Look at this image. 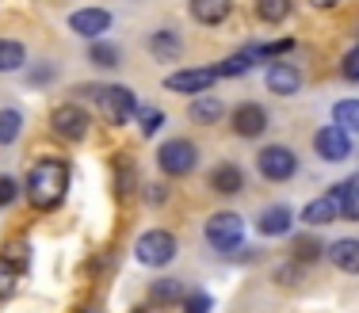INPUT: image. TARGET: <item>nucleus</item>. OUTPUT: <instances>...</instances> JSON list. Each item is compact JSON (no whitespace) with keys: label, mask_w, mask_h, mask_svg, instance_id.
Instances as JSON below:
<instances>
[{"label":"nucleus","mask_w":359,"mask_h":313,"mask_svg":"<svg viewBox=\"0 0 359 313\" xmlns=\"http://www.w3.org/2000/svg\"><path fill=\"white\" fill-rule=\"evenodd\" d=\"M27 202L39 210V214H50L65 202V191H69V165L62 157H39L27 172Z\"/></svg>","instance_id":"f257e3e1"},{"label":"nucleus","mask_w":359,"mask_h":313,"mask_svg":"<svg viewBox=\"0 0 359 313\" xmlns=\"http://www.w3.org/2000/svg\"><path fill=\"white\" fill-rule=\"evenodd\" d=\"M92 96H96V107L104 111L107 126H126L142 107L138 96H134V88H126V84H96Z\"/></svg>","instance_id":"f03ea898"},{"label":"nucleus","mask_w":359,"mask_h":313,"mask_svg":"<svg viewBox=\"0 0 359 313\" xmlns=\"http://www.w3.org/2000/svg\"><path fill=\"white\" fill-rule=\"evenodd\" d=\"M203 237H207L210 249L233 252V249H241V241H245V218L233 214V210H218V214L207 218V225H203Z\"/></svg>","instance_id":"7ed1b4c3"},{"label":"nucleus","mask_w":359,"mask_h":313,"mask_svg":"<svg viewBox=\"0 0 359 313\" xmlns=\"http://www.w3.org/2000/svg\"><path fill=\"white\" fill-rule=\"evenodd\" d=\"M195 165H199V149H195V141H187V138H168L165 146L157 149V168L165 176H172V180L191 176Z\"/></svg>","instance_id":"20e7f679"},{"label":"nucleus","mask_w":359,"mask_h":313,"mask_svg":"<svg viewBox=\"0 0 359 313\" xmlns=\"http://www.w3.org/2000/svg\"><path fill=\"white\" fill-rule=\"evenodd\" d=\"M176 233H168V230H145L138 237V244H134V256H138V264L145 267H165V264H172L176 260Z\"/></svg>","instance_id":"39448f33"},{"label":"nucleus","mask_w":359,"mask_h":313,"mask_svg":"<svg viewBox=\"0 0 359 313\" xmlns=\"http://www.w3.org/2000/svg\"><path fill=\"white\" fill-rule=\"evenodd\" d=\"M256 172H260L264 180H271V183L294 180V172H298L294 149L290 146H264L260 153H256Z\"/></svg>","instance_id":"423d86ee"},{"label":"nucleus","mask_w":359,"mask_h":313,"mask_svg":"<svg viewBox=\"0 0 359 313\" xmlns=\"http://www.w3.org/2000/svg\"><path fill=\"white\" fill-rule=\"evenodd\" d=\"M50 130L57 134L62 141H84L88 138V130H92V118L88 111H84L81 104H62V107H54V115H50Z\"/></svg>","instance_id":"0eeeda50"},{"label":"nucleus","mask_w":359,"mask_h":313,"mask_svg":"<svg viewBox=\"0 0 359 313\" xmlns=\"http://www.w3.org/2000/svg\"><path fill=\"white\" fill-rule=\"evenodd\" d=\"M313 153H318L321 160H329V165H340V160L352 157V134H348L344 126H337V123L321 126V130L313 134Z\"/></svg>","instance_id":"6e6552de"},{"label":"nucleus","mask_w":359,"mask_h":313,"mask_svg":"<svg viewBox=\"0 0 359 313\" xmlns=\"http://www.w3.org/2000/svg\"><path fill=\"white\" fill-rule=\"evenodd\" d=\"M111 23H115V15H111L107 8H96V4L69 12V31H73V35H81V39H88V42L104 39L111 31Z\"/></svg>","instance_id":"1a4fd4ad"},{"label":"nucleus","mask_w":359,"mask_h":313,"mask_svg":"<svg viewBox=\"0 0 359 313\" xmlns=\"http://www.w3.org/2000/svg\"><path fill=\"white\" fill-rule=\"evenodd\" d=\"M229 123H233V134H237V138H249V141H252V138H260V134L271 126V118H268V107H264V104L245 99V104L233 107Z\"/></svg>","instance_id":"9d476101"},{"label":"nucleus","mask_w":359,"mask_h":313,"mask_svg":"<svg viewBox=\"0 0 359 313\" xmlns=\"http://www.w3.org/2000/svg\"><path fill=\"white\" fill-rule=\"evenodd\" d=\"M218 81L215 65L210 69H180V73H168L165 77V88L168 92H180V96H203V92H210Z\"/></svg>","instance_id":"9b49d317"},{"label":"nucleus","mask_w":359,"mask_h":313,"mask_svg":"<svg viewBox=\"0 0 359 313\" xmlns=\"http://www.w3.org/2000/svg\"><path fill=\"white\" fill-rule=\"evenodd\" d=\"M264 84H268L271 96H294L298 88H302V69L290 62H271L268 69H264Z\"/></svg>","instance_id":"f8f14e48"},{"label":"nucleus","mask_w":359,"mask_h":313,"mask_svg":"<svg viewBox=\"0 0 359 313\" xmlns=\"http://www.w3.org/2000/svg\"><path fill=\"white\" fill-rule=\"evenodd\" d=\"M207 188L215 191V195H222V199L241 195V191H245V168H241V165H233V160H222V165L210 168Z\"/></svg>","instance_id":"ddd939ff"},{"label":"nucleus","mask_w":359,"mask_h":313,"mask_svg":"<svg viewBox=\"0 0 359 313\" xmlns=\"http://www.w3.org/2000/svg\"><path fill=\"white\" fill-rule=\"evenodd\" d=\"M184 279H176V275H161V279H153L149 283V306L153 309H172V306H180L184 302Z\"/></svg>","instance_id":"4468645a"},{"label":"nucleus","mask_w":359,"mask_h":313,"mask_svg":"<svg viewBox=\"0 0 359 313\" xmlns=\"http://www.w3.org/2000/svg\"><path fill=\"white\" fill-rule=\"evenodd\" d=\"M187 12L203 27H218L233 15V0H187Z\"/></svg>","instance_id":"2eb2a0df"},{"label":"nucleus","mask_w":359,"mask_h":313,"mask_svg":"<svg viewBox=\"0 0 359 313\" xmlns=\"http://www.w3.org/2000/svg\"><path fill=\"white\" fill-rule=\"evenodd\" d=\"M290 225H294V210L283 207V202H276V207H264L260 218H256V230L264 237H287Z\"/></svg>","instance_id":"dca6fc26"},{"label":"nucleus","mask_w":359,"mask_h":313,"mask_svg":"<svg viewBox=\"0 0 359 313\" xmlns=\"http://www.w3.org/2000/svg\"><path fill=\"white\" fill-rule=\"evenodd\" d=\"M325 256L332 260V267L348 275H359V237H340V241L325 244Z\"/></svg>","instance_id":"f3484780"},{"label":"nucleus","mask_w":359,"mask_h":313,"mask_svg":"<svg viewBox=\"0 0 359 313\" xmlns=\"http://www.w3.org/2000/svg\"><path fill=\"white\" fill-rule=\"evenodd\" d=\"M149 54L157 57V62H176L180 54H184V39H180V31L172 27H161L149 35Z\"/></svg>","instance_id":"a211bd4d"},{"label":"nucleus","mask_w":359,"mask_h":313,"mask_svg":"<svg viewBox=\"0 0 359 313\" xmlns=\"http://www.w3.org/2000/svg\"><path fill=\"white\" fill-rule=\"evenodd\" d=\"M302 222H306V225L340 222V202H337V195H321V199L306 202V207H302Z\"/></svg>","instance_id":"6ab92c4d"},{"label":"nucleus","mask_w":359,"mask_h":313,"mask_svg":"<svg viewBox=\"0 0 359 313\" xmlns=\"http://www.w3.org/2000/svg\"><path fill=\"white\" fill-rule=\"evenodd\" d=\"M88 65H96V69H118L123 65V50L107 39H96V42H88Z\"/></svg>","instance_id":"aec40b11"},{"label":"nucleus","mask_w":359,"mask_h":313,"mask_svg":"<svg viewBox=\"0 0 359 313\" xmlns=\"http://www.w3.org/2000/svg\"><path fill=\"white\" fill-rule=\"evenodd\" d=\"M222 115H226V104H222L218 96H207V92H203V96H195V99H191V118H195V123L215 126Z\"/></svg>","instance_id":"412c9836"},{"label":"nucleus","mask_w":359,"mask_h":313,"mask_svg":"<svg viewBox=\"0 0 359 313\" xmlns=\"http://www.w3.org/2000/svg\"><path fill=\"white\" fill-rule=\"evenodd\" d=\"M290 12H294V0H256V20L268 23V27L290 20Z\"/></svg>","instance_id":"4be33fe9"},{"label":"nucleus","mask_w":359,"mask_h":313,"mask_svg":"<svg viewBox=\"0 0 359 313\" xmlns=\"http://www.w3.org/2000/svg\"><path fill=\"white\" fill-rule=\"evenodd\" d=\"M252 65H256V54L252 50H241V54H229L226 62H218L215 73H218V81L222 77H245V73H252Z\"/></svg>","instance_id":"5701e85b"},{"label":"nucleus","mask_w":359,"mask_h":313,"mask_svg":"<svg viewBox=\"0 0 359 313\" xmlns=\"http://www.w3.org/2000/svg\"><path fill=\"white\" fill-rule=\"evenodd\" d=\"M27 62V50L15 39H0V73H20Z\"/></svg>","instance_id":"b1692460"},{"label":"nucleus","mask_w":359,"mask_h":313,"mask_svg":"<svg viewBox=\"0 0 359 313\" xmlns=\"http://www.w3.org/2000/svg\"><path fill=\"white\" fill-rule=\"evenodd\" d=\"M325 256V244L318 241V237H294V244H290V260L294 264H313V260Z\"/></svg>","instance_id":"393cba45"},{"label":"nucleus","mask_w":359,"mask_h":313,"mask_svg":"<svg viewBox=\"0 0 359 313\" xmlns=\"http://www.w3.org/2000/svg\"><path fill=\"white\" fill-rule=\"evenodd\" d=\"M23 134V111L15 107H0V146H12Z\"/></svg>","instance_id":"a878e982"},{"label":"nucleus","mask_w":359,"mask_h":313,"mask_svg":"<svg viewBox=\"0 0 359 313\" xmlns=\"http://www.w3.org/2000/svg\"><path fill=\"white\" fill-rule=\"evenodd\" d=\"M332 123L344 126L348 134H359V99H340L332 107Z\"/></svg>","instance_id":"bb28decb"},{"label":"nucleus","mask_w":359,"mask_h":313,"mask_svg":"<svg viewBox=\"0 0 359 313\" xmlns=\"http://www.w3.org/2000/svg\"><path fill=\"white\" fill-rule=\"evenodd\" d=\"M134 188H138V180H134V165H130V160H118V165H115V191H118V199H130Z\"/></svg>","instance_id":"cd10ccee"},{"label":"nucleus","mask_w":359,"mask_h":313,"mask_svg":"<svg viewBox=\"0 0 359 313\" xmlns=\"http://www.w3.org/2000/svg\"><path fill=\"white\" fill-rule=\"evenodd\" d=\"M134 118H138V130L145 134V138H153V134L165 126V111H161V107H138Z\"/></svg>","instance_id":"c85d7f7f"},{"label":"nucleus","mask_w":359,"mask_h":313,"mask_svg":"<svg viewBox=\"0 0 359 313\" xmlns=\"http://www.w3.org/2000/svg\"><path fill=\"white\" fill-rule=\"evenodd\" d=\"M210 294L207 291H191V294H184V302H180V313H210Z\"/></svg>","instance_id":"c756f323"},{"label":"nucleus","mask_w":359,"mask_h":313,"mask_svg":"<svg viewBox=\"0 0 359 313\" xmlns=\"http://www.w3.org/2000/svg\"><path fill=\"white\" fill-rule=\"evenodd\" d=\"M340 77H344L348 84H359V42L340 57Z\"/></svg>","instance_id":"7c9ffc66"},{"label":"nucleus","mask_w":359,"mask_h":313,"mask_svg":"<svg viewBox=\"0 0 359 313\" xmlns=\"http://www.w3.org/2000/svg\"><path fill=\"white\" fill-rule=\"evenodd\" d=\"M15 275H20V267L12 264V260L0 252V298H4L8 291H12V283H15Z\"/></svg>","instance_id":"2f4dec72"},{"label":"nucleus","mask_w":359,"mask_h":313,"mask_svg":"<svg viewBox=\"0 0 359 313\" xmlns=\"http://www.w3.org/2000/svg\"><path fill=\"white\" fill-rule=\"evenodd\" d=\"M57 77V65H50V62H39L35 69L27 73V84H35V88H42V84H50Z\"/></svg>","instance_id":"473e14b6"},{"label":"nucleus","mask_w":359,"mask_h":313,"mask_svg":"<svg viewBox=\"0 0 359 313\" xmlns=\"http://www.w3.org/2000/svg\"><path fill=\"white\" fill-rule=\"evenodd\" d=\"M20 180H12V176H0V207H12L15 199H20Z\"/></svg>","instance_id":"72a5a7b5"},{"label":"nucleus","mask_w":359,"mask_h":313,"mask_svg":"<svg viewBox=\"0 0 359 313\" xmlns=\"http://www.w3.org/2000/svg\"><path fill=\"white\" fill-rule=\"evenodd\" d=\"M298 275H302V264H294V260H290V264H283V267H279V272H276V279H279V283H283V286H290V283H294Z\"/></svg>","instance_id":"f704fd0d"},{"label":"nucleus","mask_w":359,"mask_h":313,"mask_svg":"<svg viewBox=\"0 0 359 313\" xmlns=\"http://www.w3.org/2000/svg\"><path fill=\"white\" fill-rule=\"evenodd\" d=\"M145 199H149V202H165V188H161V183H149V188H145Z\"/></svg>","instance_id":"c9c22d12"},{"label":"nucleus","mask_w":359,"mask_h":313,"mask_svg":"<svg viewBox=\"0 0 359 313\" xmlns=\"http://www.w3.org/2000/svg\"><path fill=\"white\" fill-rule=\"evenodd\" d=\"M313 8H321V12H329V8H337V4H344V0H310Z\"/></svg>","instance_id":"e433bc0d"},{"label":"nucleus","mask_w":359,"mask_h":313,"mask_svg":"<svg viewBox=\"0 0 359 313\" xmlns=\"http://www.w3.org/2000/svg\"><path fill=\"white\" fill-rule=\"evenodd\" d=\"M76 313H104V309H100L96 302H92V306H81V309H76Z\"/></svg>","instance_id":"4c0bfd02"},{"label":"nucleus","mask_w":359,"mask_h":313,"mask_svg":"<svg viewBox=\"0 0 359 313\" xmlns=\"http://www.w3.org/2000/svg\"><path fill=\"white\" fill-rule=\"evenodd\" d=\"M130 313H149V309H145V306H138V309H130Z\"/></svg>","instance_id":"58836bf2"}]
</instances>
